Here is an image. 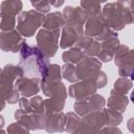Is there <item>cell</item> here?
Here are the masks:
<instances>
[{
  "mask_svg": "<svg viewBox=\"0 0 134 134\" xmlns=\"http://www.w3.org/2000/svg\"><path fill=\"white\" fill-rule=\"evenodd\" d=\"M131 82L130 81H127L126 79H119L118 81L115 82V85H114V88L117 90L118 93H121V94H125L127 93V91L131 88Z\"/></svg>",
  "mask_w": 134,
  "mask_h": 134,
  "instance_id": "cell-18",
  "label": "cell"
},
{
  "mask_svg": "<svg viewBox=\"0 0 134 134\" xmlns=\"http://www.w3.org/2000/svg\"><path fill=\"white\" fill-rule=\"evenodd\" d=\"M0 71H1V69H0Z\"/></svg>",
  "mask_w": 134,
  "mask_h": 134,
  "instance_id": "cell-19",
  "label": "cell"
},
{
  "mask_svg": "<svg viewBox=\"0 0 134 134\" xmlns=\"http://www.w3.org/2000/svg\"><path fill=\"white\" fill-rule=\"evenodd\" d=\"M85 32L88 37L93 38L94 40H107L112 37H116V34L112 31L104 22L103 18L100 16L96 17H89L86 27H85Z\"/></svg>",
  "mask_w": 134,
  "mask_h": 134,
  "instance_id": "cell-4",
  "label": "cell"
},
{
  "mask_svg": "<svg viewBox=\"0 0 134 134\" xmlns=\"http://www.w3.org/2000/svg\"><path fill=\"white\" fill-rule=\"evenodd\" d=\"M76 47L80 48L84 52V54L92 57V55H96L99 52L100 44L93 38L86 36V37H81L77 40Z\"/></svg>",
  "mask_w": 134,
  "mask_h": 134,
  "instance_id": "cell-12",
  "label": "cell"
},
{
  "mask_svg": "<svg viewBox=\"0 0 134 134\" xmlns=\"http://www.w3.org/2000/svg\"><path fill=\"white\" fill-rule=\"evenodd\" d=\"M82 34H83V25L73 22H67L62 31L61 47L66 48L71 46L73 43L77 42V40L82 37Z\"/></svg>",
  "mask_w": 134,
  "mask_h": 134,
  "instance_id": "cell-6",
  "label": "cell"
},
{
  "mask_svg": "<svg viewBox=\"0 0 134 134\" xmlns=\"http://www.w3.org/2000/svg\"><path fill=\"white\" fill-rule=\"evenodd\" d=\"M42 25L47 29H58L64 25V17L61 13H51L44 18Z\"/></svg>",
  "mask_w": 134,
  "mask_h": 134,
  "instance_id": "cell-14",
  "label": "cell"
},
{
  "mask_svg": "<svg viewBox=\"0 0 134 134\" xmlns=\"http://www.w3.org/2000/svg\"><path fill=\"white\" fill-rule=\"evenodd\" d=\"M24 40L20 36L19 31L10 30L6 32H2L0 35V48L3 51H12L17 52L20 50Z\"/></svg>",
  "mask_w": 134,
  "mask_h": 134,
  "instance_id": "cell-7",
  "label": "cell"
},
{
  "mask_svg": "<svg viewBox=\"0 0 134 134\" xmlns=\"http://www.w3.org/2000/svg\"><path fill=\"white\" fill-rule=\"evenodd\" d=\"M85 58V54L84 52L75 47V48H71L70 50H67L63 53V61L65 63H68V64H75V63H79L82 59Z\"/></svg>",
  "mask_w": 134,
  "mask_h": 134,
  "instance_id": "cell-15",
  "label": "cell"
},
{
  "mask_svg": "<svg viewBox=\"0 0 134 134\" xmlns=\"http://www.w3.org/2000/svg\"><path fill=\"white\" fill-rule=\"evenodd\" d=\"M104 105H105L104 97L100 96V95L94 94L92 96L89 95L88 98L84 97L82 99H77V102L74 104V109H75V111H77L79 109L84 108L85 110H83L82 114L86 115L87 113H91V112H94V111L102 110Z\"/></svg>",
  "mask_w": 134,
  "mask_h": 134,
  "instance_id": "cell-10",
  "label": "cell"
},
{
  "mask_svg": "<svg viewBox=\"0 0 134 134\" xmlns=\"http://www.w3.org/2000/svg\"><path fill=\"white\" fill-rule=\"evenodd\" d=\"M97 89L96 82L92 79H87L84 82L71 85L69 87V95L76 99L87 97L91 94H94Z\"/></svg>",
  "mask_w": 134,
  "mask_h": 134,
  "instance_id": "cell-8",
  "label": "cell"
},
{
  "mask_svg": "<svg viewBox=\"0 0 134 134\" xmlns=\"http://www.w3.org/2000/svg\"><path fill=\"white\" fill-rule=\"evenodd\" d=\"M118 42L119 41L116 37H112L107 40H104V43L100 44L99 52L97 53V57L100 60V62H109L112 60L113 53L119 44Z\"/></svg>",
  "mask_w": 134,
  "mask_h": 134,
  "instance_id": "cell-11",
  "label": "cell"
},
{
  "mask_svg": "<svg viewBox=\"0 0 134 134\" xmlns=\"http://www.w3.org/2000/svg\"><path fill=\"white\" fill-rule=\"evenodd\" d=\"M45 16L36 12V10H27L20 15L18 18L17 28L20 35L24 37H31L35 35L38 27L43 24Z\"/></svg>",
  "mask_w": 134,
  "mask_h": 134,
  "instance_id": "cell-3",
  "label": "cell"
},
{
  "mask_svg": "<svg viewBox=\"0 0 134 134\" xmlns=\"http://www.w3.org/2000/svg\"><path fill=\"white\" fill-rule=\"evenodd\" d=\"M31 4L37 8L39 9L40 12H48L49 10V7L50 5H53V6H60L63 4L64 0H30Z\"/></svg>",
  "mask_w": 134,
  "mask_h": 134,
  "instance_id": "cell-17",
  "label": "cell"
},
{
  "mask_svg": "<svg viewBox=\"0 0 134 134\" xmlns=\"http://www.w3.org/2000/svg\"><path fill=\"white\" fill-rule=\"evenodd\" d=\"M60 36V29H41L37 36V42L39 48L45 53V55L53 57L58 49V40Z\"/></svg>",
  "mask_w": 134,
  "mask_h": 134,
  "instance_id": "cell-5",
  "label": "cell"
},
{
  "mask_svg": "<svg viewBox=\"0 0 134 134\" xmlns=\"http://www.w3.org/2000/svg\"><path fill=\"white\" fill-rule=\"evenodd\" d=\"M19 66H21L27 76H42L43 79L45 77L49 67L48 57L45 55L39 47L29 46L24 42L20 48Z\"/></svg>",
  "mask_w": 134,
  "mask_h": 134,
  "instance_id": "cell-1",
  "label": "cell"
},
{
  "mask_svg": "<svg viewBox=\"0 0 134 134\" xmlns=\"http://www.w3.org/2000/svg\"><path fill=\"white\" fill-rule=\"evenodd\" d=\"M22 8V3L20 0H5L1 4V12L16 16Z\"/></svg>",
  "mask_w": 134,
  "mask_h": 134,
  "instance_id": "cell-16",
  "label": "cell"
},
{
  "mask_svg": "<svg viewBox=\"0 0 134 134\" xmlns=\"http://www.w3.org/2000/svg\"><path fill=\"white\" fill-rule=\"evenodd\" d=\"M103 15L106 25L114 30H119L133 21L130 0H118V2L107 4L104 7Z\"/></svg>",
  "mask_w": 134,
  "mask_h": 134,
  "instance_id": "cell-2",
  "label": "cell"
},
{
  "mask_svg": "<svg viewBox=\"0 0 134 134\" xmlns=\"http://www.w3.org/2000/svg\"><path fill=\"white\" fill-rule=\"evenodd\" d=\"M40 84L41 80L38 77H19L16 81L15 87L18 90L19 93H21L24 96H31L39 92L40 90Z\"/></svg>",
  "mask_w": 134,
  "mask_h": 134,
  "instance_id": "cell-9",
  "label": "cell"
},
{
  "mask_svg": "<svg viewBox=\"0 0 134 134\" xmlns=\"http://www.w3.org/2000/svg\"><path fill=\"white\" fill-rule=\"evenodd\" d=\"M127 105H128L127 97L124 94L118 93V92H114L112 90L111 96H110L109 102H108V106L110 108H112L111 110H115L117 112H124Z\"/></svg>",
  "mask_w": 134,
  "mask_h": 134,
  "instance_id": "cell-13",
  "label": "cell"
}]
</instances>
